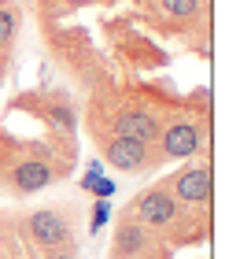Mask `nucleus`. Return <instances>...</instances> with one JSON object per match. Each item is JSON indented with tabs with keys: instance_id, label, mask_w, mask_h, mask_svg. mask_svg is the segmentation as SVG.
<instances>
[{
	"instance_id": "13",
	"label": "nucleus",
	"mask_w": 240,
	"mask_h": 259,
	"mask_svg": "<svg viewBox=\"0 0 240 259\" xmlns=\"http://www.w3.org/2000/svg\"><path fill=\"white\" fill-rule=\"evenodd\" d=\"M48 259H78L74 252H63V248H56V252H48Z\"/></svg>"
},
{
	"instance_id": "6",
	"label": "nucleus",
	"mask_w": 240,
	"mask_h": 259,
	"mask_svg": "<svg viewBox=\"0 0 240 259\" xmlns=\"http://www.w3.org/2000/svg\"><path fill=\"white\" fill-rule=\"evenodd\" d=\"M111 130L118 137H133V141H148V145H155L163 122L155 119L148 108H140V104H122V108L111 115Z\"/></svg>"
},
{
	"instance_id": "4",
	"label": "nucleus",
	"mask_w": 240,
	"mask_h": 259,
	"mask_svg": "<svg viewBox=\"0 0 240 259\" xmlns=\"http://www.w3.org/2000/svg\"><path fill=\"white\" fill-rule=\"evenodd\" d=\"M26 233L44 252H56V248H67L70 244V222L63 219L59 207H41L33 215H26Z\"/></svg>"
},
{
	"instance_id": "12",
	"label": "nucleus",
	"mask_w": 240,
	"mask_h": 259,
	"mask_svg": "<svg viewBox=\"0 0 240 259\" xmlns=\"http://www.w3.org/2000/svg\"><path fill=\"white\" fill-rule=\"evenodd\" d=\"M92 193H100V196H111V193H115V185H111V182H92Z\"/></svg>"
},
{
	"instance_id": "10",
	"label": "nucleus",
	"mask_w": 240,
	"mask_h": 259,
	"mask_svg": "<svg viewBox=\"0 0 240 259\" xmlns=\"http://www.w3.org/2000/svg\"><path fill=\"white\" fill-rule=\"evenodd\" d=\"M11 30H15V15H11L8 8H0V45L11 37Z\"/></svg>"
},
{
	"instance_id": "11",
	"label": "nucleus",
	"mask_w": 240,
	"mask_h": 259,
	"mask_svg": "<svg viewBox=\"0 0 240 259\" xmlns=\"http://www.w3.org/2000/svg\"><path fill=\"white\" fill-rule=\"evenodd\" d=\"M104 222H107V204H96V211H92V233L100 230Z\"/></svg>"
},
{
	"instance_id": "2",
	"label": "nucleus",
	"mask_w": 240,
	"mask_h": 259,
	"mask_svg": "<svg viewBox=\"0 0 240 259\" xmlns=\"http://www.w3.org/2000/svg\"><path fill=\"white\" fill-rule=\"evenodd\" d=\"M100 137V148H104V159L111 163L115 170H126V174H137V170H148L155 167V148L148 145V141H133V137H104V134H96Z\"/></svg>"
},
{
	"instance_id": "7",
	"label": "nucleus",
	"mask_w": 240,
	"mask_h": 259,
	"mask_svg": "<svg viewBox=\"0 0 240 259\" xmlns=\"http://www.w3.org/2000/svg\"><path fill=\"white\" fill-rule=\"evenodd\" d=\"M56 178V170L48 167L44 159H22L15 170H11V189L15 193H41L48 189Z\"/></svg>"
},
{
	"instance_id": "3",
	"label": "nucleus",
	"mask_w": 240,
	"mask_h": 259,
	"mask_svg": "<svg viewBox=\"0 0 240 259\" xmlns=\"http://www.w3.org/2000/svg\"><path fill=\"white\" fill-rule=\"evenodd\" d=\"M170 196L177 200L181 207H207L211 204V163H192V167H185L181 174H174L170 178Z\"/></svg>"
},
{
	"instance_id": "5",
	"label": "nucleus",
	"mask_w": 240,
	"mask_h": 259,
	"mask_svg": "<svg viewBox=\"0 0 240 259\" xmlns=\"http://www.w3.org/2000/svg\"><path fill=\"white\" fill-rule=\"evenodd\" d=\"M155 141H159V152L166 159H185V156H196V152L203 148L207 130H203L200 122H192V119H177L170 126H163Z\"/></svg>"
},
{
	"instance_id": "9",
	"label": "nucleus",
	"mask_w": 240,
	"mask_h": 259,
	"mask_svg": "<svg viewBox=\"0 0 240 259\" xmlns=\"http://www.w3.org/2000/svg\"><path fill=\"white\" fill-rule=\"evenodd\" d=\"M200 4H203V0H159V11H163L166 19H177V22H181V19H192V15H196Z\"/></svg>"
},
{
	"instance_id": "8",
	"label": "nucleus",
	"mask_w": 240,
	"mask_h": 259,
	"mask_svg": "<svg viewBox=\"0 0 240 259\" xmlns=\"http://www.w3.org/2000/svg\"><path fill=\"white\" fill-rule=\"evenodd\" d=\"M144 248H148V230H144L140 222L126 219L122 226H118V233H115V255H118V259H133V255H140Z\"/></svg>"
},
{
	"instance_id": "1",
	"label": "nucleus",
	"mask_w": 240,
	"mask_h": 259,
	"mask_svg": "<svg viewBox=\"0 0 240 259\" xmlns=\"http://www.w3.org/2000/svg\"><path fill=\"white\" fill-rule=\"evenodd\" d=\"M126 219L140 222L144 230H170V226H177L185 215H181V204L170 196L166 185H152L148 193H140L133 204L126 207Z\"/></svg>"
}]
</instances>
